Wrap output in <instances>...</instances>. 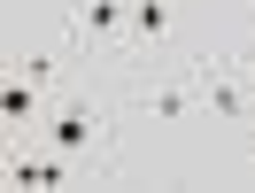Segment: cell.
Here are the masks:
<instances>
[{
  "label": "cell",
  "instance_id": "1",
  "mask_svg": "<svg viewBox=\"0 0 255 193\" xmlns=\"http://www.w3.org/2000/svg\"><path fill=\"white\" fill-rule=\"evenodd\" d=\"M47 139L62 147V155H93V147H101V108H93V100H62L54 124H47Z\"/></svg>",
  "mask_w": 255,
  "mask_h": 193
},
{
  "label": "cell",
  "instance_id": "2",
  "mask_svg": "<svg viewBox=\"0 0 255 193\" xmlns=\"http://www.w3.org/2000/svg\"><path fill=\"white\" fill-rule=\"evenodd\" d=\"M201 108L224 116V124H248V116H255V93L232 78V62H217V70H201Z\"/></svg>",
  "mask_w": 255,
  "mask_h": 193
},
{
  "label": "cell",
  "instance_id": "3",
  "mask_svg": "<svg viewBox=\"0 0 255 193\" xmlns=\"http://www.w3.org/2000/svg\"><path fill=\"white\" fill-rule=\"evenodd\" d=\"M193 108H201V85H147V93H139L147 124H186Z\"/></svg>",
  "mask_w": 255,
  "mask_h": 193
},
{
  "label": "cell",
  "instance_id": "4",
  "mask_svg": "<svg viewBox=\"0 0 255 193\" xmlns=\"http://www.w3.org/2000/svg\"><path fill=\"white\" fill-rule=\"evenodd\" d=\"M131 23V0H78V39H116Z\"/></svg>",
  "mask_w": 255,
  "mask_h": 193
},
{
  "label": "cell",
  "instance_id": "5",
  "mask_svg": "<svg viewBox=\"0 0 255 193\" xmlns=\"http://www.w3.org/2000/svg\"><path fill=\"white\" fill-rule=\"evenodd\" d=\"M8 186H31V193L62 186V147H54V155H23V162H8Z\"/></svg>",
  "mask_w": 255,
  "mask_h": 193
},
{
  "label": "cell",
  "instance_id": "6",
  "mask_svg": "<svg viewBox=\"0 0 255 193\" xmlns=\"http://www.w3.org/2000/svg\"><path fill=\"white\" fill-rule=\"evenodd\" d=\"M131 39H147V47H162L170 39V0H131V23H124Z\"/></svg>",
  "mask_w": 255,
  "mask_h": 193
},
{
  "label": "cell",
  "instance_id": "7",
  "mask_svg": "<svg viewBox=\"0 0 255 193\" xmlns=\"http://www.w3.org/2000/svg\"><path fill=\"white\" fill-rule=\"evenodd\" d=\"M0 116H8V124H31V116H39V78H16V85H8V93H0Z\"/></svg>",
  "mask_w": 255,
  "mask_h": 193
},
{
  "label": "cell",
  "instance_id": "8",
  "mask_svg": "<svg viewBox=\"0 0 255 193\" xmlns=\"http://www.w3.org/2000/svg\"><path fill=\"white\" fill-rule=\"evenodd\" d=\"M248 170H255V139H248Z\"/></svg>",
  "mask_w": 255,
  "mask_h": 193
}]
</instances>
